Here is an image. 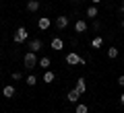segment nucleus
Masks as SVG:
<instances>
[{"label":"nucleus","mask_w":124,"mask_h":113,"mask_svg":"<svg viewBox=\"0 0 124 113\" xmlns=\"http://www.w3.org/2000/svg\"><path fill=\"white\" fill-rule=\"evenodd\" d=\"M23 62H25V68L33 70V68L37 66V56H35V52H27L25 58H23Z\"/></svg>","instance_id":"1"},{"label":"nucleus","mask_w":124,"mask_h":113,"mask_svg":"<svg viewBox=\"0 0 124 113\" xmlns=\"http://www.w3.org/2000/svg\"><path fill=\"white\" fill-rule=\"evenodd\" d=\"M13 39H15V43H23V41H27V29H25V27H19L17 33L13 35Z\"/></svg>","instance_id":"2"},{"label":"nucleus","mask_w":124,"mask_h":113,"mask_svg":"<svg viewBox=\"0 0 124 113\" xmlns=\"http://www.w3.org/2000/svg\"><path fill=\"white\" fill-rule=\"evenodd\" d=\"M66 64H70V66H77V64H81V66H85V60H83V58H79V56H77V53H68V56H66Z\"/></svg>","instance_id":"3"},{"label":"nucleus","mask_w":124,"mask_h":113,"mask_svg":"<svg viewBox=\"0 0 124 113\" xmlns=\"http://www.w3.org/2000/svg\"><path fill=\"white\" fill-rule=\"evenodd\" d=\"M75 88L81 93V95H85V93H87V80H85L83 76H81V78H77V84H75Z\"/></svg>","instance_id":"4"},{"label":"nucleus","mask_w":124,"mask_h":113,"mask_svg":"<svg viewBox=\"0 0 124 113\" xmlns=\"http://www.w3.org/2000/svg\"><path fill=\"white\" fill-rule=\"evenodd\" d=\"M68 23H70V21H68V17H56V27H58L60 31H64V29H66V27H68Z\"/></svg>","instance_id":"5"},{"label":"nucleus","mask_w":124,"mask_h":113,"mask_svg":"<svg viewBox=\"0 0 124 113\" xmlns=\"http://www.w3.org/2000/svg\"><path fill=\"white\" fill-rule=\"evenodd\" d=\"M50 25H52V21H50L48 17H39V21H37V27H39L41 31H46V29H50Z\"/></svg>","instance_id":"6"},{"label":"nucleus","mask_w":124,"mask_h":113,"mask_svg":"<svg viewBox=\"0 0 124 113\" xmlns=\"http://www.w3.org/2000/svg\"><path fill=\"white\" fill-rule=\"evenodd\" d=\"M15 93H17V91H15V86H13V84H6V86L2 88V95H4L6 99H13V97H15Z\"/></svg>","instance_id":"7"},{"label":"nucleus","mask_w":124,"mask_h":113,"mask_svg":"<svg viewBox=\"0 0 124 113\" xmlns=\"http://www.w3.org/2000/svg\"><path fill=\"white\" fill-rule=\"evenodd\" d=\"M79 97H81V93L77 91V88H70V91H68V95H66V99L70 101V103H77V101H79Z\"/></svg>","instance_id":"8"},{"label":"nucleus","mask_w":124,"mask_h":113,"mask_svg":"<svg viewBox=\"0 0 124 113\" xmlns=\"http://www.w3.org/2000/svg\"><path fill=\"white\" fill-rule=\"evenodd\" d=\"M75 31L77 33H85V31H87V23H85L83 19H79V21L75 23Z\"/></svg>","instance_id":"9"},{"label":"nucleus","mask_w":124,"mask_h":113,"mask_svg":"<svg viewBox=\"0 0 124 113\" xmlns=\"http://www.w3.org/2000/svg\"><path fill=\"white\" fill-rule=\"evenodd\" d=\"M41 49V41L39 39H31L29 41V52H39Z\"/></svg>","instance_id":"10"},{"label":"nucleus","mask_w":124,"mask_h":113,"mask_svg":"<svg viewBox=\"0 0 124 113\" xmlns=\"http://www.w3.org/2000/svg\"><path fill=\"white\" fill-rule=\"evenodd\" d=\"M37 8H39V0H29L27 2V10L29 13H37Z\"/></svg>","instance_id":"11"},{"label":"nucleus","mask_w":124,"mask_h":113,"mask_svg":"<svg viewBox=\"0 0 124 113\" xmlns=\"http://www.w3.org/2000/svg\"><path fill=\"white\" fill-rule=\"evenodd\" d=\"M50 45H52V49H62V47H64V41H62L60 37H54Z\"/></svg>","instance_id":"12"},{"label":"nucleus","mask_w":124,"mask_h":113,"mask_svg":"<svg viewBox=\"0 0 124 113\" xmlns=\"http://www.w3.org/2000/svg\"><path fill=\"white\" fill-rule=\"evenodd\" d=\"M50 64H52V62H50V58H41L37 66H39V68H44V70H50Z\"/></svg>","instance_id":"13"},{"label":"nucleus","mask_w":124,"mask_h":113,"mask_svg":"<svg viewBox=\"0 0 124 113\" xmlns=\"http://www.w3.org/2000/svg\"><path fill=\"white\" fill-rule=\"evenodd\" d=\"M91 45H93L95 49H97V47H101V45H103V39L97 35V37H93V39H91Z\"/></svg>","instance_id":"14"},{"label":"nucleus","mask_w":124,"mask_h":113,"mask_svg":"<svg viewBox=\"0 0 124 113\" xmlns=\"http://www.w3.org/2000/svg\"><path fill=\"white\" fill-rule=\"evenodd\" d=\"M87 17L89 19H95V17H97V6H89V8H87Z\"/></svg>","instance_id":"15"},{"label":"nucleus","mask_w":124,"mask_h":113,"mask_svg":"<svg viewBox=\"0 0 124 113\" xmlns=\"http://www.w3.org/2000/svg\"><path fill=\"white\" fill-rule=\"evenodd\" d=\"M44 82H54V72H52V70H46V74H44Z\"/></svg>","instance_id":"16"},{"label":"nucleus","mask_w":124,"mask_h":113,"mask_svg":"<svg viewBox=\"0 0 124 113\" xmlns=\"http://www.w3.org/2000/svg\"><path fill=\"white\" fill-rule=\"evenodd\" d=\"M108 58H112V60L118 58V47H110V49H108Z\"/></svg>","instance_id":"17"},{"label":"nucleus","mask_w":124,"mask_h":113,"mask_svg":"<svg viewBox=\"0 0 124 113\" xmlns=\"http://www.w3.org/2000/svg\"><path fill=\"white\" fill-rule=\"evenodd\" d=\"M27 84H29V86H35V84H37V78L33 76V74H29V76H27Z\"/></svg>","instance_id":"18"},{"label":"nucleus","mask_w":124,"mask_h":113,"mask_svg":"<svg viewBox=\"0 0 124 113\" xmlns=\"http://www.w3.org/2000/svg\"><path fill=\"white\" fill-rule=\"evenodd\" d=\"M75 113H87V105L79 103V105H77V109H75Z\"/></svg>","instance_id":"19"},{"label":"nucleus","mask_w":124,"mask_h":113,"mask_svg":"<svg viewBox=\"0 0 124 113\" xmlns=\"http://www.w3.org/2000/svg\"><path fill=\"white\" fill-rule=\"evenodd\" d=\"M118 84H120V86H124V76H118Z\"/></svg>","instance_id":"20"},{"label":"nucleus","mask_w":124,"mask_h":113,"mask_svg":"<svg viewBox=\"0 0 124 113\" xmlns=\"http://www.w3.org/2000/svg\"><path fill=\"white\" fill-rule=\"evenodd\" d=\"M120 105H124V93L120 95Z\"/></svg>","instance_id":"21"},{"label":"nucleus","mask_w":124,"mask_h":113,"mask_svg":"<svg viewBox=\"0 0 124 113\" xmlns=\"http://www.w3.org/2000/svg\"><path fill=\"white\" fill-rule=\"evenodd\" d=\"M120 14H124V2L120 4Z\"/></svg>","instance_id":"22"},{"label":"nucleus","mask_w":124,"mask_h":113,"mask_svg":"<svg viewBox=\"0 0 124 113\" xmlns=\"http://www.w3.org/2000/svg\"><path fill=\"white\" fill-rule=\"evenodd\" d=\"M91 2L93 4H99V2H103V0H91Z\"/></svg>","instance_id":"23"},{"label":"nucleus","mask_w":124,"mask_h":113,"mask_svg":"<svg viewBox=\"0 0 124 113\" xmlns=\"http://www.w3.org/2000/svg\"><path fill=\"white\" fill-rule=\"evenodd\" d=\"M122 29H124V19H122Z\"/></svg>","instance_id":"24"},{"label":"nucleus","mask_w":124,"mask_h":113,"mask_svg":"<svg viewBox=\"0 0 124 113\" xmlns=\"http://www.w3.org/2000/svg\"><path fill=\"white\" fill-rule=\"evenodd\" d=\"M0 74H2V70H0Z\"/></svg>","instance_id":"25"}]
</instances>
